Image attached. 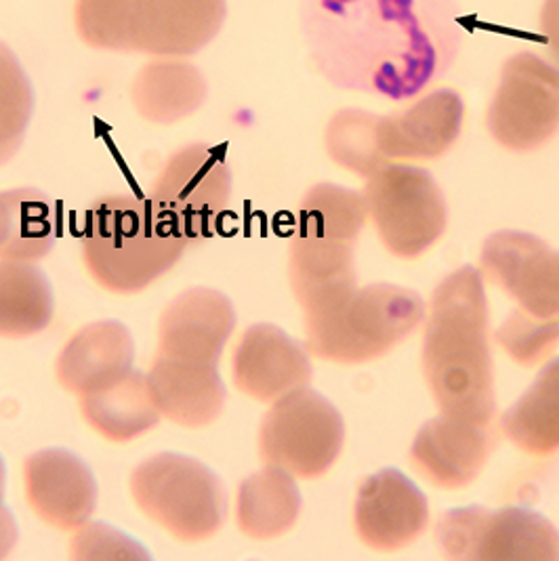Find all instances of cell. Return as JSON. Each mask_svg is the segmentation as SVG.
<instances>
[{"instance_id": "cell-1", "label": "cell", "mask_w": 559, "mask_h": 561, "mask_svg": "<svg viewBox=\"0 0 559 561\" xmlns=\"http://www.w3.org/2000/svg\"><path fill=\"white\" fill-rule=\"evenodd\" d=\"M301 32L331 84L391 102L444 77L465 36L457 0H301Z\"/></svg>"}, {"instance_id": "cell-2", "label": "cell", "mask_w": 559, "mask_h": 561, "mask_svg": "<svg viewBox=\"0 0 559 561\" xmlns=\"http://www.w3.org/2000/svg\"><path fill=\"white\" fill-rule=\"evenodd\" d=\"M482 272L463 265L435 286L423 336V375L444 416L492 423L497 412Z\"/></svg>"}, {"instance_id": "cell-3", "label": "cell", "mask_w": 559, "mask_h": 561, "mask_svg": "<svg viewBox=\"0 0 559 561\" xmlns=\"http://www.w3.org/2000/svg\"><path fill=\"white\" fill-rule=\"evenodd\" d=\"M187 244L173 217L150 198L105 196L84 215V267L116 295L146 290L178 263Z\"/></svg>"}, {"instance_id": "cell-4", "label": "cell", "mask_w": 559, "mask_h": 561, "mask_svg": "<svg viewBox=\"0 0 559 561\" xmlns=\"http://www.w3.org/2000/svg\"><path fill=\"white\" fill-rule=\"evenodd\" d=\"M366 217L364 196L350 187L318 183L304 196L288 247V280L304 311L356 288V244Z\"/></svg>"}, {"instance_id": "cell-5", "label": "cell", "mask_w": 559, "mask_h": 561, "mask_svg": "<svg viewBox=\"0 0 559 561\" xmlns=\"http://www.w3.org/2000/svg\"><path fill=\"white\" fill-rule=\"evenodd\" d=\"M306 313L311 356L334 364H364L389 354L425 318V301L407 286L379 282L354 288Z\"/></svg>"}, {"instance_id": "cell-6", "label": "cell", "mask_w": 559, "mask_h": 561, "mask_svg": "<svg viewBox=\"0 0 559 561\" xmlns=\"http://www.w3.org/2000/svg\"><path fill=\"white\" fill-rule=\"evenodd\" d=\"M128 488L137 510L181 542L206 540L226 524V488L217 473L192 457H150L133 469Z\"/></svg>"}, {"instance_id": "cell-7", "label": "cell", "mask_w": 559, "mask_h": 561, "mask_svg": "<svg viewBox=\"0 0 559 561\" xmlns=\"http://www.w3.org/2000/svg\"><path fill=\"white\" fill-rule=\"evenodd\" d=\"M362 196L391 255L417 259L446 231V198L432 173L421 167L387 162L366 179Z\"/></svg>"}, {"instance_id": "cell-8", "label": "cell", "mask_w": 559, "mask_h": 561, "mask_svg": "<svg viewBox=\"0 0 559 561\" xmlns=\"http://www.w3.org/2000/svg\"><path fill=\"white\" fill-rule=\"evenodd\" d=\"M345 423L331 400L301 387L276 400L259 427V457L299 480L322 478L339 459Z\"/></svg>"}, {"instance_id": "cell-9", "label": "cell", "mask_w": 559, "mask_h": 561, "mask_svg": "<svg viewBox=\"0 0 559 561\" xmlns=\"http://www.w3.org/2000/svg\"><path fill=\"white\" fill-rule=\"evenodd\" d=\"M497 144L513 152H533L559 128V68L531 51L515 53L486 112Z\"/></svg>"}, {"instance_id": "cell-10", "label": "cell", "mask_w": 559, "mask_h": 561, "mask_svg": "<svg viewBox=\"0 0 559 561\" xmlns=\"http://www.w3.org/2000/svg\"><path fill=\"white\" fill-rule=\"evenodd\" d=\"M435 542L450 560H559L556 526L517 507L448 511L435 526Z\"/></svg>"}, {"instance_id": "cell-11", "label": "cell", "mask_w": 559, "mask_h": 561, "mask_svg": "<svg viewBox=\"0 0 559 561\" xmlns=\"http://www.w3.org/2000/svg\"><path fill=\"white\" fill-rule=\"evenodd\" d=\"M231 196V173L217 150L190 144L171 153L153 179L150 201L173 217L190 244L208 240Z\"/></svg>"}, {"instance_id": "cell-12", "label": "cell", "mask_w": 559, "mask_h": 561, "mask_svg": "<svg viewBox=\"0 0 559 561\" xmlns=\"http://www.w3.org/2000/svg\"><path fill=\"white\" fill-rule=\"evenodd\" d=\"M482 274L520 309L538 318L559 316V253L526 231L492 233L482 247Z\"/></svg>"}, {"instance_id": "cell-13", "label": "cell", "mask_w": 559, "mask_h": 561, "mask_svg": "<svg viewBox=\"0 0 559 561\" xmlns=\"http://www.w3.org/2000/svg\"><path fill=\"white\" fill-rule=\"evenodd\" d=\"M354 524L360 540L381 553L400 551L427 530L430 503L398 469H381L357 488Z\"/></svg>"}, {"instance_id": "cell-14", "label": "cell", "mask_w": 559, "mask_h": 561, "mask_svg": "<svg viewBox=\"0 0 559 561\" xmlns=\"http://www.w3.org/2000/svg\"><path fill=\"white\" fill-rule=\"evenodd\" d=\"M463 121V98L433 89L400 112L375 114V144L385 162L433 160L457 144Z\"/></svg>"}, {"instance_id": "cell-15", "label": "cell", "mask_w": 559, "mask_h": 561, "mask_svg": "<svg viewBox=\"0 0 559 561\" xmlns=\"http://www.w3.org/2000/svg\"><path fill=\"white\" fill-rule=\"evenodd\" d=\"M233 385L256 402L274 404L311 381L306 347L286 332L261 322L240 336L231 357Z\"/></svg>"}, {"instance_id": "cell-16", "label": "cell", "mask_w": 559, "mask_h": 561, "mask_svg": "<svg viewBox=\"0 0 559 561\" xmlns=\"http://www.w3.org/2000/svg\"><path fill=\"white\" fill-rule=\"evenodd\" d=\"M24 488L30 510L57 530H77L98 507V484L75 453L49 448L24 460Z\"/></svg>"}, {"instance_id": "cell-17", "label": "cell", "mask_w": 559, "mask_h": 561, "mask_svg": "<svg viewBox=\"0 0 559 561\" xmlns=\"http://www.w3.org/2000/svg\"><path fill=\"white\" fill-rule=\"evenodd\" d=\"M494 448L492 423H469L442 414L419 430L410 462L435 488L460 490L476 482Z\"/></svg>"}, {"instance_id": "cell-18", "label": "cell", "mask_w": 559, "mask_h": 561, "mask_svg": "<svg viewBox=\"0 0 559 561\" xmlns=\"http://www.w3.org/2000/svg\"><path fill=\"white\" fill-rule=\"evenodd\" d=\"M236 329V311L215 288L196 286L179 293L158 322V356L219 364Z\"/></svg>"}, {"instance_id": "cell-19", "label": "cell", "mask_w": 559, "mask_h": 561, "mask_svg": "<svg viewBox=\"0 0 559 561\" xmlns=\"http://www.w3.org/2000/svg\"><path fill=\"white\" fill-rule=\"evenodd\" d=\"M148 381L160 414L187 430L210 425L228 400L219 364L156 354Z\"/></svg>"}, {"instance_id": "cell-20", "label": "cell", "mask_w": 559, "mask_h": 561, "mask_svg": "<svg viewBox=\"0 0 559 561\" xmlns=\"http://www.w3.org/2000/svg\"><path fill=\"white\" fill-rule=\"evenodd\" d=\"M228 0H141L137 53L190 57L217 38Z\"/></svg>"}, {"instance_id": "cell-21", "label": "cell", "mask_w": 559, "mask_h": 561, "mask_svg": "<svg viewBox=\"0 0 559 561\" xmlns=\"http://www.w3.org/2000/svg\"><path fill=\"white\" fill-rule=\"evenodd\" d=\"M133 359L135 343L127 327L100 320L82 327L64 345L55 362V377L68 393L80 398L128 373Z\"/></svg>"}, {"instance_id": "cell-22", "label": "cell", "mask_w": 559, "mask_h": 561, "mask_svg": "<svg viewBox=\"0 0 559 561\" xmlns=\"http://www.w3.org/2000/svg\"><path fill=\"white\" fill-rule=\"evenodd\" d=\"M203 72L185 57H153L133 78L130 102L152 125H175L194 116L206 102Z\"/></svg>"}, {"instance_id": "cell-23", "label": "cell", "mask_w": 559, "mask_h": 561, "mask_svg": "<svg viewBox=\"0 0 559 561\" xmlns=\"http://www.w3.org/2000/svg\"><path fill=\"white\" fill-rule=\"evenodd\" d=\"M80 414L87 425L114 444L148 434L160 421L148 375L128 370L95 391L80 396Z\"/></svg>"}, {"instance_id": "cell-24", "label": "cell", "mask_w": 559, "mask_h": 561, "mask_svg": "<svg viewBox=\"0 0 559 561\" xmlns=\"http://www.w3.org/2000/svg\"><path fill=\"white\" fill-rule=\"evenodd\" d=\"M301 505L295 476L265 465L263 471L249 476L238 488L236 524L253 540H272L297 524Z\"/></svg>"}, {"instance_id": "cell-25", "label": "cell", "mask_w": 559, "mask_h": 561, "mask_svg": "<svg viewBox=\"0 0 559 561\" xmlns=\"http://www.w3.org/2000/svg\"><path fill=\"white\" fill-rule=\"evenodd\" d=\"M501 432L522 453L549 457L559 450V357L551 359L531 389L501 416Z\"/></svg>"}, {"instance_id": "cell-26", "label": "cell", "mask_w": 559, "mask_h": 561, "mask_svg": "<svg viewBox=\"0 0 559 561\" xmlns=\"http://www.w3.org/2000/svg\"><path fill=\"white\" fill-rule=\"evenodd\" d=\"M52 282L24 261H0V336L24 339L45 331L53 320Z\"/></svg>"}, {"instance_id": "cell-27", "label": "cell", "mask_w": 559, "mask_h": 561, "mask_svg": "<svg viewBox=\"0 0 559 561\" xmlns=\"http://www.w3.org/2000/svg\"><path fill=\"white\" fill-rule=\"evenodd\" d=\"M11 230L0 261L36 263L49 255L57 238V215L52 198L32 185L7 190Z\"/></svg>"}, {"instance_id": "cell-28", "label": "cell", "mask_w": 559, "mask_h": 561, "mask_svg": "<svg viewBox=\"0 0 559 561\" xmlns=\"http://www.w3.org/2000/svg\"><path fill=\"white\" fill-rule=\"evenodd\" d=\"M141 0H75L78 38L98 51L137 53Z\"/></svg>"}, {"instance_id": "cell-29", "label": "cell", "mask_w": 559, "mask_h": 561, "mask_svg": "<svg viewBox=\"0 0 559 561\" xmlns=\"http://www.w3.org/2000/svg\"><path fill=\"white\" fill-rule=\"evenodd\" d=\"M32 114V80L13 49L0 41V167L20 152Z\"/></svg>"}, {"instance_id": "cell-30", "label": "cell", "mask_w": 559, "mask_h": 561, "mask_svg": "<svg viewBox=\"0 0 559 561\" xmlns=\"http://www.w3.org/2000/svg\"><path fill=\"white\" fill-rule=\"evenodd\" d=\"M324 146L332 160L357 178L375 175L387 162L375 144V114L364 110L336 112L324 133Z\"/></svg>"}, {"instance_id": "cell-31", "label": "cell", "mask_w": 559, "mask_h": 561, "mask_svg": "<svg viewBox=\"0 0 559 561\" xmlns=\"http://www.w3.org/2000/svg\"><path fill=\"white\" fill-rule=\"evenodd\" d=\"M501 347L522 366H534L559 345L558 318H538L515 307L497 332Z\"/></svg>"}, {"instance_id": "cell-32", "label": "cell", "mask_w": 559, "mask_h": 561, "mask_svg": "<svg viewBox=\"0 0 559 561\" xmlns=\"http://www.w3.org/2000/svg\"><path fill=\"white\" fill-rule=\"evenodd\" d=\"M75 560H150L148 551L105 524H82L72 536Z\"/></svg>"}, {"instance_id": "cell-33", "label": "cell", "mask_w": 559, "mask_h": 561, "mask_svg": "<svg viewBox=\"0 0 559 561\" xmlns=\"http://www.w3.org/2000/svg\"><path fill=\"white\" fill-rule=\"evenodd\" d=\"M540 34L549 53V61L559 68V0H545L540 9Z\"/></svg>"}, {"instance_id": "cell-34", "label": "cell", "mask_w": 559, "mask_h": 561, "mask_svg": "<svg viewBox=\"0 0 559 561\" xmlns=\"http://www.w3.org/2000/svg\"><path fill=\"white\" fill-rule=\"evenodd\" d=\"M15 545H18L15 519L11 511L0 503V560H4L15 549Z\"/></svg>"}]
</instances>
